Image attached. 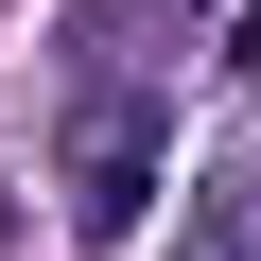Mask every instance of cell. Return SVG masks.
<instances>
[{"label": "cell", "instance_id": "1", "mask_svg": "<svg viewBox=\"0 0 261 261\" xmlns=\"http://www.w3.org/2000/svg\"><path fill=\"white\" fill-rule=\"evenodd\" d=\"M157 157H174V140H157V105H87V140H70V226L122 244V226L157 209Z\"/></svg>", "mask_w": 261, "mask_h": 261}]
</instances>
